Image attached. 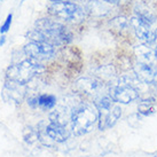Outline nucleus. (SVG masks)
I'll return each instance as SVG.
<instances>
[{"label": "nucleus", "mask_w": 157, "mask_h": 157, "mask_svg": "<svg viewBox=\"0 0 157 157\" xmlns=\"http://www.w3.org/2000/svg\"><path fill=\"white\" fill-rule=\"evenodd\" d=\"M99 113L93 102H78L71 108L70 113V132L76 136L91 133L98 127Z\"/></svg>", "instance_id": "1"}, {"label": "nucleus", "mask_w": 157, "mask_h": 157, "mask_svg": "<svg viewBox=\"0 0 157 157\" xmlns=\"http://www.w3.org/2000/svg\"><path fill=\"white\" fill-rule=\"evenodd\" d=\"M95 105L98 113H99V122H98V130L107 131L113 127L119 118L122 117V108L116 103L109 96V94L101 96L99 99L93 101Z\"/></svg>", "instance_id": "2"}, {"label": "nucleus", "mask_w": 157, "mask_h": 157, "mask_svg": "<svg viewBox=\"0 0 157 157\" xmlns=\"http://www.w3.org/2000/svg\"><path fill=\"white\" fill-rule=\"evenodd\" d=\"M40 31L46 39V43L53 46L69 44L72 40V33L68 30V28L61 23L53 21L51 18H40L36 22V28Z\"/></svg>", "instance_id": "3"}, {"label": "nucleus", "mask_w": 157, "mask_h": 157, "mask_svg": "<svg viewBox=\"0 0 157 157\" xmlns=\"http://www.w3.org/2000/svg\"><path fill=\"white\" fill-rule=\"evenodd\" d=\"M45 67L37 60L26 57L17 64H13L7 69V78L21 85L29 83L36 75L43 72Z\"/></svg>", "instance_id": "4"}, {"label": "nucleus", "mask_w": 157, "mask_h": 157, "mask_svg": "<svg viewBox=\"0 0 157 157\" xmlns=\"http://www.w3.org/2000/svg\"><path fill=\"white\" fill-rule=\"evenodd\" d=\"M108 94L118 105H128L139 99L140 92L128 83L124 75L108 87Z\"/></svg>", "instance_id": "5"}, {"label": "nucleus", "mask_w": 157, "mask_h": 157, "mask_svg": "<svg viewBox=\"0 0 157 157\" xmlns=\"http://www.w3.org/2000/svg\"><path fill=\"white\" fill-rule=\"evenodd\" d=\"M49 12L56 18L74 23L82 22L86 16V10L74 1L52 4L49 6Z\"/></svg>", "instance_id": "6"}, {"label": "nucleus", "mask_w": 157, "mask_h": 157, "mask_svg": "<svg viewBox=\"0 0 157 157\" xmlns=\"http://www.w3.org/2000/svg\"><path fill=\"white\" fill-rule=\"evenodd\" d=\"M23 52L25 54V56L40 62L53 59L56 54V49H55V46L47 44V43H39V41L30 40L24 46Z\"/></svg>", "instance_id": "7"}, {"label": "nucleus", "mask_w": 157, "mask_h": 157, "mask_svg": "<svg viewBox=\"0 0 157 157\" xmlns=\"http://www.w3.org/2000/svg\"><path fill=\"white\" fill-rule=\"evenodd\" d=\"M77 87L80 92H83L84 94L93 98V101L99 99L101 96L108 94V87L105 86V84L98 78H92V77H84L77 80Z\"/></svg>", "instance_id": "8"}, {"label": "nucleus", "mask_w": 157, "mask_h": 157, "mask_svg": "<svg viewBox=\"0 0 157 157\" xmlns=\"http://www.w3.org/2000/svg\"><path fill=\"white\" fill-rule=\"evenodd\" d=\"M130 25L133 28L136 38L146 45L156 44V32L151 29V25L149 23L142 21L138 16H134L130 20Z\"/></svg>", "instance_id": "9"}, {"label": "nucleus", "mask_w": 157, "mask_h": 157, "mask_svg": "<svg viewBox=\"0 0 157 157\" xmlns=\"http://www.w3.org/2000/svg\"><path fill=\"white\" fill-rule=\"evenodd\" d=\"M38 131H43L45 136H47L51 141H54L57 144L64 142L70 136V128H68V126L66 125L55 122H49L48 124H45L44 128Z\"/></svg>", "instance_id": "10"}, {"label": "nucleus", "mask_w": 157, "mask_h": 157, "mask_svg": "<svg viewBox=\"0 0 157 157\" xmlns=\"http://www.w3.org/2000/svg\"><path fill=\"white\" fill-rule=\"evenodd\" d=\"M133 72L144 85H157V64H146L136 62Z\"/></svg>", "instance_id": "11"}, {"label": "nucleus", "mask_w": 157, "mask_h": 157, "mask_svg": "<svg viewBox=\"0 0 157 157\" xmlns=\"http://www.w3.org/2000/svg\"><path fill=\"white\" fill-rule=\"evenodd\" d=\"M134 54L136 62L146 63V64H157L156 48L151 47L150 45L141 44L134 48Z\"/></svg>", "instance_id": "12"}, {"label": "nucleus", "mask_w": 157, "mask_h": 157, "mask_svg": "<svg viewBox=\"0 0 157 157\" xmlns=\"http://www.w3.org/2000/svg\"><path fill=\"white\" fill-rule=\"evenodd\" d=\"M156 111V99L153 96L144 98L138 105V113L144 117H149Z\"/></svg>", "instance_id": "13"}, {"label": "nucleus", "mask_w": 157, "mask_h": 157, "mask_svg": "<svg viewBox=\"0 0 157 157\" xmlns=\"http://www.w3.org/2000/svg\"><path fill=\"white\" fill-rule=\"evenodd\" d=\"M86 10L96 16H105L110 12V8L100 0H88Z\"/></svg>", "instance_id": "14"}, {"label": "nucleus", "mask_w": 157, "mask_h": 157, "mask_svg": "<svg viewBox=\"0 0 157 157\" xmlns=\"http://www.w3.org/2000/svg\"><path fill=\"white\" fill-rule=\"evenodd\" d=\"M57 99L53 94H39L38 95V107L43 110H52L55 108Z\"/></svg>", "instance_id": "15"}, {"label": "nucleus", "mask_w": 157, "mask_h": 157, "mask_svg": "<svg viewBox=\"0 0 157 157\" xmlns=\"http://www.w3.org/2000/svg\"><path fill=\"white\" fill-rule=\"evenodd\" d=\"M135 16H138L139 18H141L142 21L149 23L150 25L155 22V15L151 13V10H149L147 7H144L142 5H136L134 8Z\"/></svg>", "instance_id": "16"}, {"label": "nucleus", "mask_w": 157, "mask_h": 157, "mask_svg": "<svg viewBox=\"0 0 157 157\" xmlns=\"http://www.w3.org/2000/svg\"><path fill=\"white\" fill-rule=\"evenodd\" d=\"M111 23H113V25L115 26L117 30H121V31L127 29V26L130 25V22H128L126 20V17H124V16H118V17L113 18Z\"/></svg>", "instance_id": "17"}, {"label": "nucleus", "mask_w": 157, "mask_h": 157, "mask_svg": "<svg viewBox=\"0 0 157 157\" xmlns=\"http://www.w3.org/2000/svg\"><path fill=\"white\" fill-rule=\"evenodd\" d=\"M12 21H13V14L9 13L8 15H7L6 20H5V22L2 23V25L0 26V33H1V35L6 33V32H7V31L10 29V25H12Z\"/></svg>", "instance_id": "18"}, {"label": "nucleus", "mask_w": 157, "mask_h": 157, "mask_svg": "<svg viewBox=\"0 0 157 157\" xmlns=\"http://www.w3.org/2000/svg\"><path fill=\"white\" fill-rule=\"evenodd\" d=\"M28 105L29 107H31L32 109H35L38 107V96H30L28 99Z\"/></svg>", "instance_id": "19"}, {"label": "nucleus", "mask_w": 157, "mask_h": 157, "mask_svg": "<svg viewBox=\"0 0 157 157\" xmlns=\"http://www.w3.org/2000/svg\"><path fill=\"white\" fill-rule=\"evenodd\" d=\"M52 4H59V2H64V1H80V0H49Z\"/></svg>", "instance_id": "20"}, {"label": "nucleus", "mask_w": 157, "mask_h": 157, "mask_svg": "<svg viewBox=\"0 0 157 157\" xmlns=\"http://www.w3.org/2000/svg\"><path fill=\"white\" fill-rule=\"evenodd\" d=\"M6 44V36H1V37H0V47H1V46H4V45Z\"/></svg>", "instance_id": "21"}, {"label": "nucleus", "mask_w": 157, "mask_h": 157, "mask_svg": "<svg viewBox=\"0 0 157 157\" xmlns=\"http://www.w3.org/2000/svg\"><path fill=\"white\" fill-rule=\"evenodd\" d=\"M105 2H108V4H118L121 0H102Z\"/></svg>", "instance_id": "22"}, {"label": "nucleus", "mask_w": 157, "mask_h": 157, "mask_svg": "<svg viewBox=\"0 0 157 157\" xmlns=\"http://www.w3.org/2000/svg\"><path fill=\"white\" fill-rule=\"evenodd\" d=\"M153 157H157V153H155V154H154V155H153Z\"/></svg>", "instance_id": "23"}, {"label": "nucleus", "mask_w": 157, "mask_h": 157, "mask_svg": "<svg viewBox=\"0 0 157 157\" xmlns=\"http://www.w3.org/2000/svg\"><path fill=\"white\" fill-rule=\"evenodd\" d=\"M23 1H25V0H22V2H23Z\"/></svg>", "instance_id": "24"}]
</instances>
